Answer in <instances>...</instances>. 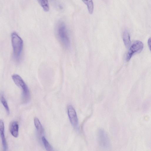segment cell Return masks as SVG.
Wrapping results in <instances>:
<instances>
[{
  "instance_id": "obj_12",
  "label": "cell",
  "mask_w": 151,
  "mask_h": 151,
  "mask_svg": "<svg viewBox=\"0 0 151 151\" xmlns=\"http://www.w3.org/2000/svg\"><path fill=\"white\" fill-rule=\"evenodd\" d=\"M38 2L45 11H49L50 8L48 1L41 0V1H38Z\"/></svg>"
},
{
  "instance_id": "obj_15",
  "label": "cell",
  "mask_w": 151,
  "mask_h": 151,
  "mask_svg": "<svg viewBox=\"0 0 151 151\" xmlns=\"http://www.w3.org/2000/svg\"><path fill=\"white\" fill-rule=\"evenodd\" d=\"M147 44L148 45V47L149 48L150 50V48H151V38H149L148 40L147 41Z\"/></svg>"
},
{
  "instance_id": "obj_9",
  "label": "cell",
  "mask_w": 151,
  "mask_h": 151,
  "mask_svg": "<svg viewBox=\"0 0 151 151\" xmlns=\"http://www.w3.org/2000/svg\"><path fill=\"white\" fill-rule=\"evenodd\" d=\"M123 38L124 43L126 48L129 47L131 43L130 36L128 32L125 30L123 33Z\"/></svg>"
},
{
  "instance_id": "obj_6",
  "label": "cell",
  "mask_w": 151,
  "mask_h": 151,
  "mask_svg": "<svg viewBox=\"0 0 151 151\" xmlns=\"http://www.w3.org/2000/svg\"><path fill=\"white\" fill-rule=\"evenodd\" d=\"M98 139L99 143L101 147L106 149L109 146V141L108 137L103 130L100 129L98 132Z\"/></svg>"
},
{
  "instance_id": "obj_5",
  "label": "cell",
  "mask_w": 151,
  "mask_h": 151,
  "mask_svg": "<svg viewBox=\"0 0 151 151\" xmlns=\"http://www.w3.org/2000/svg\"><path fill=\"white\" fill-rule=\"evenodd\" d=\"M67 113L70 121L72 125L74 127H77L78 125V120L75 109L71 105L68 106Z\"/></svg>"
},
{
  "instance_id": "obj_2",
  "label": "cell",
  "mask_w": 151,
  "mask_h": 151,
  "mask_svg": "<svg viewBox=\"0 0 151 151\" xmlns=\"http://www.w3.org/2000/svg\"><path fill=\"white\" fill-rule=\"evenodd\" d=\"M12 78L16 85L22 90V100L24 104L28 103L31 99L29 89L22 78L18 74H14Z\"/></svg>"
},
{
  "instance_id": "obj_7",
  "label": "cell",
  "mask_w": 151,
  "mask_h": 151,
  "mask_svg": "<svg viewBox=\"0 0 151 151\" xmlns=\"http://www.w3.org/2000/svg\"><path fill=\"white\" fill-rule=\"evenodd\" d=\"M0 136L2 140L3 151H7L8 145L5 135V126L3 121L0 119Z\"/></svg>"
},
{
  "instance_id": "obj_10",
  "label": "cell",
  "mask_w": 151,
  "mask_h": 151,
  "mask_svg": "<svg viewBox=\"0 0 151 151\" xmlns=\"http://www.w3.org/2000/svg\"><path fill=\"white\" fill-rule=\"evenodd\" d=\"M0 101L5 108L8 114H9L10 111L9 107L6 99L3 93L0 94Z\"/></svg>"
},
{
  "instance_id": "obj_8",
  "label": "cell",
  "mask_w": 151,
  "mask_h": 151,
  "mask_svg": "<svg viewBox=\"0 0 151 151\" xmlns=\"http://www.w3.org/2000/svg\"><path fill=\"white\" fill-rule=\"evenodd\" d=\"M19 125L16 121H13L10 124V131L12 135L15 137L19 135Z\"/></svg>"
},
{
  "instance_id": "obj_3",
  "label": "cell",
  "mask_w": 151,
  "mask_h": 151,
  "mask_svg": "<svg viewBox=\"0 0 151 151\" xmlns=\"http://www.w3.org/2000/svg\"><path fill=\"white\" fill-rule=\"evenodd\" d=\"M11 41L14 56L19 60L23 49V40L16 33L14 32L11 35Z\"/></svg>"
},
{
  "instance_id": "obj_14",
  "label": "cell",
  "mask_w": 151,
  "mask_h": 151,
  "mask_svg": "<svg viewBox=\"0 0 151 151\" xmlns=\"http://www.w3.org/2000/svg\"><path fill=\"white\" fill-rule=\"evenodd\" d=\"M42 140L46 150L47 151H53L52 147L45 137H42Z\"/></svg>"
},
{
  "instance_id": "obj_11",
  "label": "cell",
  "mask_w": 151,
  "mask_h": 151,
  "mask_svg": "<svg viewBox=\"0 0 151 151\" xmlns=\"http://www.w3.org/2000/svg\"><path fill=\"white\" fill-rule=\"evenodd\" d=\"M34 123L37 131L41 133H43L44 131L43 128L39 120L37 118H34Z\"/></svg>"
},
{
  "instance_id": "obj_1",
  "label": "cell",
  "mask_w": 151,
  "mask_h": 151,
  "mask_svg": "<svg viewBox=\"0 0 151 151\" xmlns=\"http://www.w3.org/2000/svg\"><path fill=\"white\" fill-rule=\"evenodd\" d=\"M56 30L57 38L61 44L65 48H68L70 45V40L65 24L62 21L59 22L56 26Z\"/></svg>"
},
{
  "instance_id": "obj_13",
  "label": "cell",
  "mask_w": 151,
  "mask_h": 151,
  "mask_svg": "<svg viewBox=\"0 0 151 151\" xmlns=\"http://www.w3.org/2000/svg\"><path fill=\"white\" fill-rule=\"evenodd\" d=\"M83 1L87 6L89 13L92 14L94 10V4L92 1Z\"/></svg>"
},
{
  "instance_id": "obj_4",
  "label": "cell",
  "mask_w": 151,
  "mask_h": 151,
  "mask_svg": "<svg viewBox=\"0 0 151 151\" xmlns=\"http://www.w3.org/2000/svg\"><path fill=\"white\" fill-rule=\"evenodd\" d=\"M143 44L141 41H136L134 42L130 47L127 54V61H129L135 54L141 52L143 49Z\"/></svg>"
}]
</instances>
